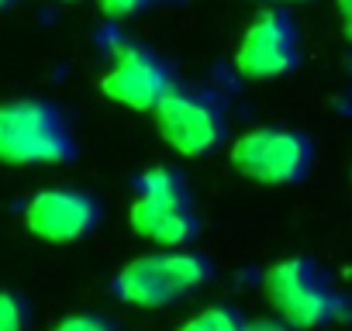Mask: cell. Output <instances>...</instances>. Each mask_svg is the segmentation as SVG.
<instances>
[{
  "instance_id": "cell-1",
  "label": "cell",
  "mask_w": 352,
  "mask_h": 331,
  "mask_svg": "<svg viewBox=\"0 0 352 331\" xmlns=\"http://www.w3.org/2000/svg\"><path fill=\"white\" fill-rule=\"evenodd\" d=\"M266 304L297 331H318L352 317V297H345L331 276L307 255H290L263 273Z\"/></svg>"
},
{
  "instance_id": "cell-2",
  "label": "cell",
  "mask_w": 352,
  "mask_h": 331,
  "mask_svg": "<svg viewBox=\"0 0 352 331\" xmlns=\"http://www.w3.org/2000/svg\"><path fill=\"white\" fill-rule=\"evenodd\" d=\"M211 276H214V262L204 252H190L187 245L159 249L124 262L111 279V293L121 304L159 310V307H173L187 293H197L201 286L211 283Z\"/></svg>"
},
{
  "instance_id": "cell-3",
  "label": "cell",
  "mask_w": 352,
  "mask_h": 331,
  "mask_svg": "<svg viewBox=\"0 0 352 331\" xmlns=\"http://www.w3.org/2000/svg\"><path fill=\"white\" fill-rule=\"evenodd\" d=\"M73 155V128L52 100L0 104V166H63Z\"/></svg>"
},
{
  "instance_id": "cell-4",
  "label": "cell",
  "mask_w": 352,
  "mask_h": 331,
  "mask_svg": "<svg viewBox=\"0 0 352 331\" xmlns=\"http://www.w3.org/2000/svg\"><path fill=\"white\" fill-rule=\"evenodd\" d=\"M152 114L162 141L184 159L211 155L228 138V107L221 93L197 83H176Z\"/></svg>"
},
{
  "instance_id": "cell-5",
  "label": "cell",
  "mask_w": 352,
  "mask_h": 331,
  "mask_svg": "<svg viewBox=\"0 0 352 331\" xmlns=\"http://www.w3.org/2000/svg\"><path fill=\"white\" fill-rule=\"evenodd\" d=\"M232 166L263 187L304 183L314 166V141L297 128H252L232 141Z\"/></svg>"
},
{
  "instance_id": "cell-6",
  "label": "cell",
  "mask_w": 352,
  "mask_h": 331,
  "mask_svg": "<svg viewBox=\"0 0 352 331\" xmlns=\"http://www.w3.org/2000/svg\"><path fill=\"white\" fill-rule=\"evenodd\" d=\"M176 83L180 80H176V69L166 56L124 38L111 49V69L100 76V93L128 111L152 114Z\"/></svg>"
},
{
  "instance_id": "cell-7",
  "label": "cell",
  "mask_w": 352,
  "mask_h": 331,
  "mask_svg": "<svg viewBox=\"0 0 352 331\" xmlns=\"http://www.w3.org/2000/svg\"><path fill=\"white\" fill-rule=\"evenodd\" d=\"M304 59V42L297 21L283 8H266L259 11L239 49H235V69L245 80H280L294 73Z\"/></svg>"
},
{
  "instance_id": "cell-8",
  "label": "cell",
  "mask_w": 352,
  "mask_h": 331,
  "mask_svg": "<svg viewBox=\"0 0 352 331\" xmlns=\"http://www.w3.org/2000/svg\"><path fill=\"white\" fill-rule=\"evenodd\" d=\"M25 225L35 238L66 245L87 238L100 225V201L76 187H45L25 204Z\"/></svg>"
},
{
  "instance_id": "cell-9",
  "label": "cell",
  "mask_w": 352,
  "mask_h": 331,
  "mask_svg": "<svg viewBox=\"0 0 352 331\" xmlns=\"http://www.w3.org/2000/svg\"><path fill=\"white\" fill-rule=\"evenodd\" d=\"M128 228L159 245V249H180L201 235V218L194 197H142L135 194L128 207Z\"/></svg>"
},
{
  "instance_id": "cell-10",
  "label": "cell",
  "mask_w": 352,
  "mask_h": 331,
  "mask_svg": "<svg viewBox=\"0 0 352 331\" xmlns=\"http://www.w3.org/2000/svg\"><path fill=\"white\" fill-rule=\"evenodd\" d=\"M245 314L232 304H211L204 310H197L194 317H187L176 331H242L245 328Z\"/></svg>"
},
{
  "instance_id": "cell-11",
  "label": "cell",
  "mask_w": 352,
  "mask_h": 331,
  "mask_svg": "<svg viewBox=\"0 0 352 331\" xmlns=\"http://www.w3.org/2000/svg\"><path fill=\"white\" fill-rule=\"evenodd\" d=\"M0 331H28V304L14 290H0Z\"/></svg>"
},
{
  "instance_id": "cell-12",
  "label": "cell",
  "mask_w": 352,
  "mask_h": 331,
  "mask_svg": "<svg viewBox=\"0 0 352 331\" xmlns=\"http://www.w3.org/2000/svg\"><path fill=\"white\" fill-rule=\"evenodd\" d=\"M52 331H118V324L104 314H94V310H83V314H69L63 317Z\"/></svg>"
},
{
  "instance_id": "cell-13",
  "label": "cell",
  "mask_w": 352,
  "mask_h": 331,
  "mask_svg": "<svg viewBox=\"0 0 352 331\" xmlns=\"http://www.w3.org/2000/svg\"><path fill=\"white\" fill-rule=\"evenodd\" d=\"M97 4H100V11H104L107 18L121 21V18H135V14L155 8L159 0H97Z\"/></svg>"
},
{
  "instance_id": "cell-14",
  "label": "cell",
  "mask_w": 352,
  "mask_h": 331,
  "mask_svg": "<svg viewBox=\"0 0 352 331\" xmlns=\"http://www.w3.org/2000/svg\"><path fill=\"white\" fill-rule=\"evenodd\" d=\"M242 331H297V328L287 324V321L276 314V317H252V321H245Z\"/></svg>"
},
{
  "instance_id": "cell-15",
  "label": "cell",
  "mask_w": 352,
  "mask_h": 331,
  "mask_svg": "<svg viewBox=\"0 0 352 331\" xmlns=\"http://www.w3.org/2000/svg\"><path fill=\"white\" fill-rule=\"evenodd\" d=\"M338 18H342V35L352 42V0H338Z\"/></svg>"
},
{
  "instance_id": "cell-16",
  "label": "cell",
  "mask_w": 352,
  "mask_h": 331,
  "mask_svg": "<svg viewBox=\"0 0 352 331\" xmlns=\"http://www.w3.org/2000/svg\"><path fill=\"white\" fill-rule=\"evenodd\" d=\"M11 4H18V0H0V11H8Z\"/></svg>"
},
{
  "instance_id": "cell-17",
  "label": "cell",
  "mask_w": 352,
  "mask_h": 331,
  "mask_svg": "<svg viewBox=\"0 0 352 331\" xmlns=\"http://www.w3.org/2000/svg\"><path fill=\"white\" fill-rule=\"evenodd\" d=\"M283 4H311V0H283Z\"/></svg>"
},
{
  "instance_id": "cell-18",
  "label": "cell",
  "mask_w": 352,
  "mask_h": 331,
  "mask_svg": "<svg viewBox=\"0 0 352 331\" xmlns=\"http://www.w3.org/2000/svg\"><path fill=\"white\" fill-rule=\"evenodd\" d=\"M63 4H80V0H63Z\"/></svg>"
}]
</instances>
